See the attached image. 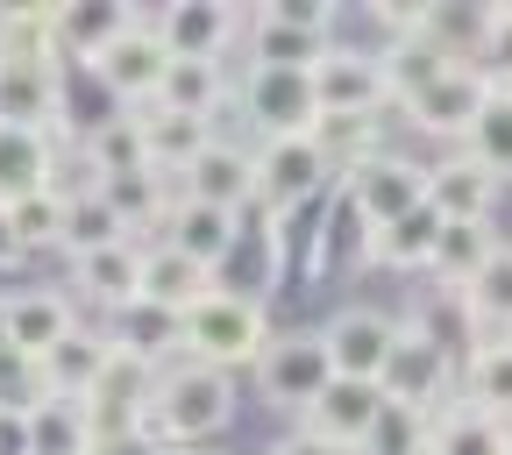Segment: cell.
I'll return each mask as SVG.
<instances>
[{"mask_svg": "<svg viewBox=\"0 0 512 455\" xmlns=\"http://www.w3.org/2000/svg\"><path fill=\"white\" fill-rule=\"evenodd\" d=\"M228 420H235V384H228V370L178 363L171 377L150 384V427H157L164 441H178V448L214 441Z\"/></svg>", "mask_w": 512, "mask_h": 455, "instance_id": "obj_1", "label": "cell"}, {"mask_svg": "<svg viewBox=\"0 0 512 455\" xmlns=\"http://www.w3.org/2000/svg\"><path fill=\"white\" fill-rule=\"evenodd\" d=\"M264 342H271V320L242 292H207V299L185 306V349L207 370H242V363L264 356Z\"/></svg>", "mask_w": 512, "mask_h": 455, "instance_id": "obj_2", "label": "cell"}, {"mask_svg": "<svg viewBox=\"0 0 512 455\" xmlns=\"http://www.w3.org/2000/svg\"><path fill=\"white\" fill-rule=\"evenodd\" d=\"M328 29H335V8H320V0H271L249 22V57L278 64V72H313L328 50Z\"/></svg>", "mask_w": 512, "mask_h": 455, "instance_id": "obj_3", "label": "cell"}, {"mask_svg": "<svg viewBox=\"0 0 512 455\" xmlns=\"http://www.w3.org/2000/svg\"><path fill=\"white\" fill-rule=\"evenodd\" d=\"M441 392H448V349L434 342V328L399 320V328H392V349H384V370H377V399L434 413Z\"/></svg>", "mask_w": 512, "mask_h": 455, "instance_id": "obj_4", "label": "cell"}, {"mask_svg": "<svg viewBox=\"0 0 512 455\" xmlns=\"http://www.w3.org/2000/svg\"><path fill=\"white\" fill-rule=\"evenodd\" d=\"M328 377H335V363L320 349V335H271L264 356H256V392L271 406H285V413H306L328 392Z\"/></svg>", "mask_w": 512, "mask_h": 455, "instance_id": "obj_5", "label": "cell"}, {"mask_svg": "<svg viewBox=\"0 0 512 455\" xmlns=\"http://www.w3.org/2000/svg\"><path fill=\"white\" fill-rule=\"evenodd\" d=\"M342 200H349V214H356L363 228H392L399 214H413V207L427 200V171L377 150L370 164H356V171L342 178Z\"/></svg>", "mask_w": 512, "mask_h": 455, "instance_id": "obj_6", "label": "cell"}, {"mask_svg": "<svg viewBox=\"0 0 512 455\" xmlns=\"http://www.w3.org/2000/svg\"><path fill=\"white\" fill-rule=\"evenodd\" d=\"M242 114L271 136H306L320 121V100H313V72H278V64H249L242 79Z\"/></svg>", "mask_w": 512, "mask_h": 455, "instance_id": "obj_7", "label": "cell"}, {"mask_svg": "<svg viewBox=\"0 0 512 455\" xmlns=\"http://www.w3.org/2000/svg\"><path fill=\"white\" fill-rule=\"evenodd\" d=\"M313 100H320V114H370L377 121V107L392 100V86H384V57L328 43L320 64H313Z\"/></svg>", "mask_w": 512, "mask_h": 455, "instance_id": "obj_8", "label": "cell"}, {"mask_svg": "<svg viewBox=\"0 0 512 455\" xmlns=\"http://www.w3.org/2000/svg\"><path fill=\"white\" fill-rule=\"evenodd\" d=\"M164 43H157V29L150 22H136L128 15V29L93 57V72H100V86L114 93V100H128V107H150L157 100V86H164Z\"/></svg>", "mask_w": 512, "mask_h": 455, "instance_id": "obj_9", "label": "cell"}, {"mask_svg": "<svg viewBox=\"0 0 512 455\" xmlns=\"http://www.w3.org/2000/svg\"><path fill=\"white\" fill-rule=\"evenodd\" d=\"M72 328H79V313H72V299H64V292H50V285L0 292V342H8V349H22V356L43 363Z\"/></svg>", "mask_w": 512, "mask_h": 455, "instance_id": "obj_10", "label": "cell"}, {"mask_svg": "<svg viewBox=\"0 0 512 455\" xmlns=\"http://www.w3.org/2000/svg\"><path fill=\"white\" fill-rule=\"evenodd\" d=\"M249 171H256V200H264L271 214L306 207L313 192L328 185V171H320V157H313V143H306V136H271L264 150L249 157Z\"/></svg>", "mask_w": 512, "mask_h": 455, "instance_id": "obj_11", "label": "cell"}, {"mask_svg": "<svg viewBox=\"0 0 512 455\" xmlns=\"http://www.w3.org/2000/svg\"><path fill=\"white\" fill-rule=\"evenodd\" d=\"M392 328H399V320H392V313H377V306H349V313H335L328 328H320V349H328L335 377L377 384L384 349H392Z\"/></svg>", "mask_w": 512, "mask_h": 455, "instance_id": "obj_12", "label": "cell"}, {"mask_svg": "<svg viewBox=\"0 0 512 455\" xmlns=\"http://www.w3.org/2000/svg\"><path fill=\"white\" fill-rule=\"evenodd\" d=\"M157 43L164 57H200V64H221V50L235 43V8H221V0H171V8H157Z\"/></svg>", "mask_w": 512, "mask_h": 455, "instance_id": "obj_13", "label": "cell"}, {"mask_svg": "<svg viewBox=\"0 0 512 455\" xmlns=\"http://www.w3.org/2000/svg\"><path fill=\"white\" fill-rule=\"evenodd\" d=\"M484 93H491V72H484V64H448V72H441L406 114H413V128H427V136H470Z\"/></svg>", "mask_w": 512, "mask_h": 455, "instance_id": "obj_14", "label": "cell"}, {"mask_svg": "<svg viewBox=\"0 0 512 455\" xmlns=\"http://www.w3.org/2000/svg\"><path fill=\"white\" fill-rule=\"evenodd\" d=\"M0 121L50 136V128L64 121V79H57V64H0Z\"/></svg>", "mask_w": 512, "mask_h": 455, "instance_id": "obj_15", "label": "cell"}, {"mask_svg": "<svg viewBox=\"0 0 512 455\" xmlns=\"http://www.w3.org/2000/svg\"><path fill=\"white\" fill-rule=\"evenodd\" d=\"M185 200H200V207H221V214H242L256 200V171H249V150L235 143H207L200 157L185 164Z\"/></svg>", "mask_w": 512, "mask_h": 455, "instance_id": "obj_16", "label": "cell"}, {"mask_svg": "<svg viewBox=\"0 0 512 455\" xmlns=\"http://www.w3.org/2000/svg\"><path fill=\"white\" fill-rule=\"evenodd\" d=\"M136 136H143V171H157V178H185V164L214 143V121H185V114L143 107V114H136Z\"/></svg>", "mask_w": 512, "mask_h": 455, "instance_id": "obj_17", "label": "cell"}, {"mask_svg": "<svg viewBox=\"0 0 512 455\" xmlns=\"http://www.w3.org/2000/svg\"><path fill=\"white\" fill-rule=\"evenodd\" d=\"M107 342L150 370V363H164V356L185 349V313L150 306V299H128V306H114V335H107Z\"/></svg>", "mask_w": 512, "mask_h": 455, "instance_id": "obj_18", "label": "cell"}, {"mask_svg": "<svg viewBox=\"0 0 512 455\" xmlns=\"http://www.w3.org/2000/svg\"><path fill=\"white\" fill-rule=\"evenodd\" d=\"M235 235H242V214H221V207H200V200H178L171 207V249L178 256H192L207 278L228 264V249H235Z\"/></svg>", "mask_w": 512, "mask_h": 455, "instance_id": "obj_19", "label": "cell"}, {"mask_svg": "<svg viewBox=\"0 0 512 455\" xmlns=\"http://www.w3.org/2000/svg\"><path fill=\"white\" fill-rule=\"evenodd\" d=\"M370 413H377V384H356V377H328V392L306 406V434L335 441V448H363L370 434Z\"/></svg>", "mask_w": 512, "mask_h": 455, "instance_id": "obj_20", "label": "cell"}, {"mask_svg": "<svg viewBox=\"0 0 512 455\" xmlns=\"http://www.w3.org/2000/svg\"><path fill=\"white\" fill-rule=\"evenodd\" d=\"M214 292V278L192 264V256H178L171 242H143V271H136V299H150V306H171V313H185L192 299H207Z\"/></svg>", "mask_w": 512, "mask_h": 455, "instance_id": "obj_21", "label": "cell"}, {"mask_svg": "<svg viewBox=\"0 0 512 455\" xmlns=\"http://www.w3.org/2000/svg\"><path fill=\"white\" fill-rule=\"evenodd\" d=\"M463 143H470L463 157H470L491 185L512 178V79H491V93H484V107H477V121H470Z\"/></svg>", "mask_w": 512, "mask_h": 455, "instance_id": "obj_22", "label": "cell"}, {"mask_svg": "<svg viewBox=\"0 0 512 455\" xmlns=\"http://www.w3.org/2000/svg\"><path fill=\"white\" fill-rule=\"evenodd\" d=\"M498 256V228L491 221H441V235H434V249H427V271L441 278V285H470L484 264Z\"/></svg>", "mask_w": 512, "mask_h": 455, "instance_id": "obj_23", "label": "cell"}, {"mask_svg": "<svg viewBox=\"0 0 512 455\" xmlns=\"http://www.w3.org/2000/svg\"><path fill=\"white\" fill-rule=\"evenodd\" d=\"M136 271H143V242H107V249H86L72 256V285L100 306H128L136 299Z\"/></svg>", "mask_w": 512, "mask_h": 455, "instance_id": "obj_24", "label": "cell"}, {"mask_svg": "<svg viewBox=\"0 0 512 455\" xmlns=\"http://www.w3.org/2000/svg\"><path fill=\"white\" fill-rule=\"evenodd\" d=\"M228 100V79H221V64H200V57H171L164 64V86L150 107L164 114H185V121H214V107Z\"/></svg>", "mask_w": 512, "mask_h": 455, "instance_id": "obj_25", "label": "cell"}, {"mask_svg": "<svg viewBox=\"0 0 512 455\" xmlns=\"http://www.w3.org/2000/svg\"><path fill=\"white\" fill-rule=\"evenodd\" d=\"M306 143H313V157H320V171H328V178H349L356 164L377 157V121H370V114H320V121L306 128Z\"/></svg>", "mask_w": 512, "mask_h": 455, "instance_id": "obj_26", "label": "cell"}, {"mask_svg": "<svg viewBox=\"0 0 512 455\" xmlns=\"http://www.w3.org/2000/svg\"><path fill=\"white\" fill-rule=\"evenodd\" d=\"M491 178L470 164V157H448V164H434L427 171V207L441 214V221H491Z\"/></svg>", "mask_w": 512, "mask_h": 455, "instance_id": "obj_27", "label": "cell"}, {"mask_svg": "<svg viewBox=\"0 0 512 455\" xmlns=\"http://www.w3.org/2000/svg\"><path fill=\"white\" fill-rule=\"evenodd\" d=\"M107 356H114V342L107 335H64L50 356H43V384H50V399H86L93 384H100V370H107Z\"/></svg>", "mask_w": 512, "mask_h": 455, "instance_id": "obj_28", "label": "cell"}, {"mask_svg": "<svg viewBox=\"0 0 512 455\" xmlns=\"http://www.w3.org/2000/svg\"><path fill=\"white\" fill-rule=\"evenodd\" d=\"M22 441H29V455H86L100 434L79 399H43L36 413H22Z\"/></svg>", "mask_w": 512, "mask_h": 455, "instance_id": "obj_29", "label": "cell"}, {"mask_svg": "<svg viewBox=\"0 0 512 455\" xmlns=\"http://www.w3.org/2000/svg\"><path fill=\"white\" fill-rule=\"evenodd\" d=\"M427 455H512V434H505V420H491L477 406H456V413L427 420Z\"/></svg>", "mask_w": 512, "mask_h": 455, "instance_id": "obj_30", "label": "cell"}, {"mask_svg": "<svg viewBox=\"0 0 512 455\" xmlns=\"http://www.w3.org/2000/svg\"><path fill=\"white\" fill-rule=\"evenodd\" d=\"M57 235H64V192H57V185L22 192V200L0 207V242H8L15 256H22V249H57Z\"/></svg>", "mask_w": 512, "mask_h": 455, "instance_id": "obj_31", "label": "cell"}, {"mask_svg": "<svg viewBox=\"0 0 512 455\" xmlns=\"http://www.w3.org/2000/svg\"><path fill=\"white\" fill-rule=\"evenodd\" d=\"M43 185H50V136L0 121V207L22 200V192H43Z\"/></svg>", "mask_w": 512, "mask_h": 455, "instance_id": "obj_32", "label": "cell"}, {"mask_svg": "<svg viewBox=\"0 0 512 455\" xmlns=\"http://www.w3.org/2000/svg\"><path fill=\"white\" fill-rule=\"evenodd\" d=\"M50 29H57V57L93 64L128 29V8H50Z\"/></svg>", "mask_w": 512, "mask_h": 455, "instance_id": "obj_33", "label": "cell"}, {"mask_svg": "<svg viewBox=\"0 0 512 455\" xmlns=\"http://www.w3.org/2000/svg\"><path fill=\"white\" fill-rule=\"evenodd\" d=\"M434 235H441V214L420 200V207L399 214L392 228H370V256H377V264H392V271H420L427 249H434Z\"/></svg>", "mask_w": 512, "mask_h": 455, "instance_id": "obj_34", "label": "cell"}, {"mask_svg": "<svg viewBox=\"0 0 512 455\" xmlns=\"http://www.w3.org/2000/svg\"><path fill=\"white\" fill-rule=\"evenodd\" d=\"M50 8H0V64H57V29H50Z\"/></svg>", "mask_w": 512, "mask_h": 455, "instance_id": "obj_35", "label": "cell"}, {"mask_svg": "<svg viewBox=\"0 0 512 455\" xmlns=\"http://www.w3.org/2000/svg\"><path fill=\"white\" fill-rule=\"evenodd\" d=\"M93 192L107 200V214L128 228V242H136V228H150L157 221V207H164V178L157 171H121V178H93Z\"/></svg>", "mask_w": 512, "mask_h": 455, "instance_id": "obj_36", "label": "cell"}, {"mask_svg": "<svg viewBox=\"0 0 512 455\" xmlns=\"http://www.w3.org/2000/svg\"><path fill=\"white\" fill-rule=\"evenodd\" d=\"M107 242H128V228L107 214V200L86 185V192H64V235H57V249H72V256H86V249H107Z\"/></svg>", "mask_w": 512, "mask_h": 455, "instance_id": "obj_37", "label": "cell"}, {"mask_svg": "<svg viewBox=\"0 0 512 455\" xmlns=\"http://www.w3.org/2000/svg\"><path fill=\"white\" fill-rule=\"evenodd\" d=\"M463 306H470V320H484V328L512 335V242H498V256L463 285Z\"/></svg>", "mask_w": 512, "mask_h": 455, "instance_id": "obj_38", "label": "cell"}, {"mask_svg": "<svg viewBox=\"0 0 512 455\" xmlns=\"http://www.w3.org/2000/svg\"><path fill=\"white\" fill-rule=\"evenodd\" d=\"M470 406L491 420H512V335H498L470 356Z\"/></svg>", "mask_w": 512, "mask_h": 455, "instance_id": "obj_39", "label": "cell"}, {"mask_svg": "<svg viewBox=\"0 0 512 455\" xmlns=\"http://www.w3.org/2000/svg\"><path fill=\"white\" fill-rule=\"evenodd\" d=\"M363 455H427V413H420V406L377 399L370 434H363Z\"/></svg>", "mask_w": 512, "mask_h": 455, "instance_id": "obj_40", "label": "cell"}, {"mask_svg": "<svg viewBox=\"0 0 512 455\" xmlns=\"http://www.w3.org/2000/svg\"><path fill=\"white\" fill-rule=\"evenodd\" d=\"M86 164H93V178H121V171H143V136H136V114L93 121V136H86Z\"/></svg>", "mask_w": 512, "mask_h": 455, "instance_id": "obj_41", "label": "cell"}, {"mask_svg": "<svg viewBox=\"0 0 512 455\" xmlns=\"http://www.w3.org/2000/svg\"><path fill=\"white\" fill-rule=\"evenodd\" d=\"M43 399H50V384H43V363L0 342V413H15V420H22V413H36Z\"/></svg>", "mask_w": 512, "mask_h": 455, "instance_id": "obj_42", "label": "cell"}, {"mask_svg": "<svg viewBox=\"0 0 512 455\" xmlns=\"http://www.w3.org/2000/svg\"><path fill=\"white\" fill-rule=\"evenodd\" d=\"M86 455H164V448H157L150 434H100Z\"/></svg>", "mask_w": 512, "mask_h": 455, "instance_id": "obj_43", "label": "cell"}, {"mask_svg": "<svg viewBox=\"0 0 512 455\" xmlns=\"http://www.w3.org/2000/svg\"><path fill=\"white\" fill-rule=\"evenodd\" d=\"M271 455H349V448H335V441H320V434H306V427H299V434H285Z\"/></svg>", "mask_w": 512, "mask_h": 455, "instance_id": "obj_44", "label": "cell"}, {"mask_svg": "<svg viewBox=\"0 0 512 455\" xmlns=\"http://www.w3.org/2000/svg\"><path fill=\"white\" fill-rule=\"evenodd\" d=\"M0 455H29V441H22V420H15V413H0Z\"/></svg>", "mask_w": 512, "mask_h": 455, "instance_id": "obj_45", "label": "cell"}]
</instances>
